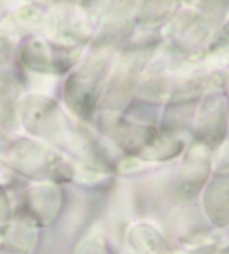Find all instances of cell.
Wrapping results in <instances>:
<instances>
[{
  "instance_id": "6da1fadb",
  "label": "cell",
  "mask_w": 229,
  "mask_h": 254,
  "mask_svg": "<svg viewBox=\"0 0 229 254\" xmlns=\"http://www.w3.org/2000/svg\"><path fill=\"white\" fill-rule=\"evenodd\" d=\"M227 112H226V103L222 98H211L208 100L204 108V112H202V120L200 124L202 125V128L205 127V131L202 133L207 132L209 128L208 133L206 137L210 135L211 141H218V140L223 137L225 132V128H226L227 124Z\"/></svg>"
},
{
  "instance_id": "7a4b0ae2",
  "label": "cell",
  "mask_w": 229,
  "mask_h": 254,
  "mask_svg": "<svg viewBox=\"0 0 229 254\" xmlns=\"http://www.w3.org/2000/svg\"><path fill=\"white\" fill-rule=\"evenodd\" d=\"M6 143V135L3 134L2 131H0V150H1V148L5 146Z\"/></svg>"
}]
</instances>
